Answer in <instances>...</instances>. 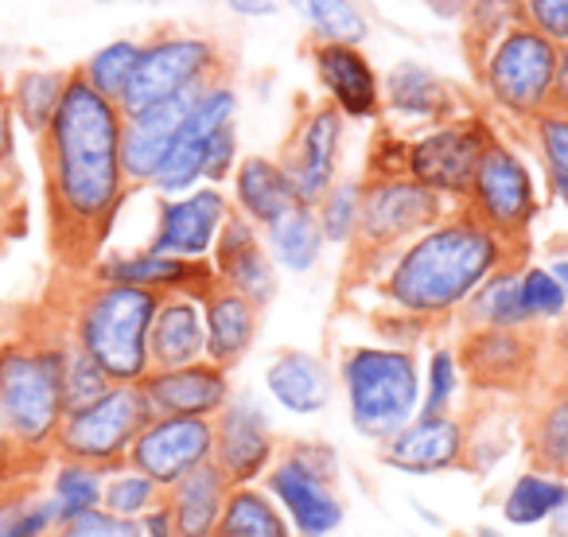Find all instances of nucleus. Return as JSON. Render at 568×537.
Instances as JSON below:
<instances>
[{
  "label": "nucleus",
  "mask_w": 568,
  "mask_h": 537,
  "mask_svg": "<svg viewBox=\"0 0 568 537\" xmlns=\"http://www.w3.org/2000/svg\"><path fill=\"white\" fill-rule=\"evenodd\" d=\"M230 211H234L230 195L211 183H199L187 195L164 199L156 211V230H152L144 250L180 261H211V250Z\"/></svg>",
  "instance_id": "obj_16"
},
{
  "label": "nucleus",
  "mask_w": 568,
  "mask_h": 537,
  "mask_svg": "<svg viewBox=\"0 0 568 537\" xmlns=\"http://www.w3.org/2000/svg\"><path fill=\"white\" fill-rule=\"evenodd\" d=\"M206 358V332H203V301L195 296H160L156 316L149 327V366L152 371H175Z\"/></svg>",
  "instance_id": "obj_27"
},
{
  "label": "nucleus",
  "mask_w": 568,
  "mask_h": 537,
  "mask_svg": "<svg viewBox=\"0 0 568 537\" xmlns=\"http://www.w3.org/2000/svg\"><path fill=\"white\" fill-rule=\"evenodd\" d=\"M265 389L284 413H293V417H316V413H324L327 405H332L335 378L320 355L284 347L268 358Z\"/></svg>",
  "instance_id": "obj_26"
},
{
  "label": "nucleus",
  "mask_w": 568,
  "mask_h": 537,
  "mask_svg": "<svg viewBox=\"0 0 568 537\" xmlns=\"http://www.w3.org/2000/svg\"><path fill=\"white\" fill-rule=\"evenodd\" d=\"M234 17H245V20H265V17H276L281 12L284 0H222Z\"/></svg>",
  "instance_id": "obj_54"
},
{
  "label": "nucleus",
  "mask_w": 568,
  "mask_h": 537,
  "mask_svg": "<svg viewBox=\"0 0 568 537\" xmlns=\"http://www.w3.org/2000/svg\"><path fill=\"white\" fill-rule=\"evenodd\" d=\"M308 59L316 82L324 87L327 105L343 113V121H374L382 113V79L374 63L355 43H308Z\"/></svg>",
  "instance_id": "obj_22"
},
{
  "label": "nucleus",
  "mask_w": 568,
  "mask_h": 537,
  "mask_svg": "<svg viewBox=\"0 0 568 537\" xmlns=\"http://www.w3.org/2000/svg\"><path fill=\"white\" fill-rule=\"evenodd\" d=\"M141 397L149 417H203L214 421L234 397L230 374L214 363H191L175 371H149L141 378Z\"/></svg>",
  "instance_id": "obj_21"
},
{
  "label": "nucleus",
  "mask_w": 568,
  "mask_h": 537,
  "mask_svg": "<svg viewBox=\"0 0 568 537\" xmlns=\"http://www.w3.org/2000/svg\"><path fill=\"white\" fill-rule=\"evenodd\" d=\"M549 273L560 281V285H565V293H568V257H557V261H552V265H549Z\"/></svg>",
  "instance_id": "obj_58"
},
{
  "label": "nucleus",
  "mask_w": 568,
  "mask_h": 537,
  "mask_svg": "<svg viewBox=\"0 0 568 537\" xmlns=\"http://www.w3.org/2000/svg\"><path fill=\"white\" fill-rule=\"evenodd\" d=\"M230 206L257 230L273 226L281 214L296 206L293 188L284 180L281 164L273 156H242L230 175Z\"/></svg>",
  "instance_id": "obj_29"
},
{
  "label": "nucleus",
  "mask_w": 568,
  "mask_h": 537,
  "mask_svg": "<svg viewBox=\"0 0 568 537\" xmlns=\"http://www.w3.org/2000/svg\"><path fill=\"white\" fill-rule=\"evenodd\" d=\"M529 125H534V141H537V152H541V160H545L549 183L568 180V113L545 110L541 118H534Z\"/></svg>",
  "instance_id": "obj_46"
},
{
  "label": "nucleus",
  "mask_w": 568,
  "mask_h": 537,
  "mask_svg": "<svg viewBox=\"0 0 568 537\" xmlns=\"http://www.w3.org/2000/svg\"><path fill=\"white\" fill-rule=\"evenodd\" d=\"M20 475H24V467H20L17 444H12L9 425H4V409H0V483L20 479Z\"/></svg>",
  "instance_id": "obj_53"
},
{
  "label": "nucleus",
  "mask_w": 568,
  "mask_h": 537,
  "mask_svg": "<svg viewBox=\"0 0 568 537\" xmlns=\"http://www.w3.org/2000/svg\"><path fill=\"white\" fill-rule=\"evenodd\" d=\"M40 483L51 498V510L59 521L74 518V514H87L102 506V490H105V472L102 467L79 464V459H51L40 472Z\"/></svg>",
  "instance_id": "obj_37"
},
{
  "label": "nucleus",
  "mask_w": 568,
  "mask_h": 537,
  "mask_svg": "<svg viewBox=\"0 0 568 537\" xmlns=\"http://www.w3.org/2000/svg\"><path fill=\"white\" fill-rule=\"evenodd\" d=\"M214 79H222V55L214 40L187 32H160L141 43V59H136V71L118 110H149V105L191 94Z\"/></svg>",
  "instance_id": "obj_7"
},
{
  "label": "nucleus",
  "mask_w": 568,
  "mask_h": 537,
  "mask_svg": "<svg viewBox=\"0 0 568 537\" xmlns=\"http://www.w3.org/2000/svg\"><path fill=\"white\" fill-rule=\"evenodd\" d=\"M475 537H503V534H498V529H490V526H479V529H475Z\"/></svg>",
  "instance_id": "obj_60"
},
{
  "label": "nucleus",
  "mask_w": 568,
  "mask_h": 537,
  "mask_svg": "<svg viewBox=\"0 0 568 537\" xmlns=\"http://www.w3.org/2000/svg\"><path fill=\"white\" fill-rule=\"evenodd\" d=\"M199 90H191V94H183V98H172V102L149 105V110L125 113V125H121V168H125L129 188H149L152 183V175L164 164L168 149H172L175 133H180L183 118H187Z\"/></svg>",
  "instance_id": "obj_24"
},
{
  "label": "nucleus",
  "mask_w": 568,
  "mask_h": 537,
  "mask_svg": "<svg viewBox=\"0 0 568 537\" xmlns=\"http://www.w3.org/2000/svg\"><path fill=\"white\" fill-rule=\"evenodd\" d=\"M459 371L483 394H510L534 374L537 343L529 332H464L456 347Z\"/></svg>",
  "instance_id": "obj_23"
},
{
  "label": "nucleus",
  "mask_w": 568,
  "mask_h": 537,
  "mask_svg": "<svg viewBox=\"0 0 568 537\" xmlns=\"http://www.w3.org/2000/svg\"><path fill=\"white\" fill-rule=\"evenodd\" d=\"M87 273L94 281H102V285H129V288H144V293H156V296L183 293V296H195V301H203V296L219 285L211 261H180V257H164V253H152V250L105 253Z\"/></svg>",
  "instance_id": "obj_20"
},
{
  "label": "nucleus",
  "mask_w": 568,
  "mask_h": 537,
  "mask_svg": "<svg viewBox=\"0 0 568 537\" xmlns=\"http://www.w3.org/2000/svg\"><path fill=\"white\" fill-rule=\"evenodd\" d=\"M113 382L105 378L102 366H98L90 355H82V351L71 343V335H67V343H63V405H67V413L87 409V405L98 402Z\"/></svg>",
  "instance_id": "obj_44"
},
{
  "label": "nucleus",
  "mask_w": 568,
  "mask_h": 537,
  "mask_svg": "<svg viewBox=\"0 0 568 537\" xmlns=\"http://www.w3.org/2000/svg\"><path fill=\"white\" fill-rule=\"evenodd\" d=\"M261 242H265L268 257H273L276 268L293 273V277H304L320 265L324 257V234H320V222L312 206H293L288 214L273 222V226L261 230Z\"/></svg>",
  "instance_id": "obj_31"
},
{
  "label": "nucleus",
  "mask_w": 568,
  "mask_h": 537,
  "mask_svg": "<svg viewBox=\"0 0 568 537\" xmlns=\"http://www.w3.org/2000/svg\"><path fill=\"white\" fill-rule=\"evenodd\" d=\"M456 211L433 195L428 188L413 183L409 175H374L363 180V211H358L355 253L358 257H382V253L402 250L417 234L433 230Z\"/></svg>",
  "instance_id": "obj_8"
},
{
  "label": "nucleus",
  "mask_w": 568,
  "mask_h": 537,
  "mask_svg": "<svg viewBox=\"0 0 568 537\" xmlns=\"http://www.w3.org/2000/svg\"><path fill=\"white\" fill-rule=\"evenodd\" d=\"M214 537H296L284 510L273 503L261 483L253 487H230L226 503H222V518Z\"/></svg>",
  "instance_id": "obj_34"
},
{
  "label": "nucleus",
  "mask_w": 568,
  "mask_h": 537,
  "mask_svg": "<svg viewBox=\"0 0 568 537\" xmlns=\"http://www.w3.org/2000/svg\"><path fill=\"white\" fill-rule=\"evenodd\" d=\"M214 425L203 417H149L129 448V467L149 475L160 490L175 487L183 475L211 464Z\"/></svg>",
  "instance_id": "obj_15"
},
{
  "label": "nucleus",
  "mask_w": 568,
  "mask_h": 537,
  "mask_svg": "<svg viewBox=\"0 0 568 537\" xmlns=\"http://www.w3.org/2000/svg\"><path fill=\"white\" fill-rule=\"evenodd\" d=\"M237 168V125H222L211 133L206 141V168H203V183L219 188L234 175Z\"/></svg>",
  "instance_id": "obj_49"
},
{
  "label": "nucleus",
  "mask_w": 568,
  "mask_h": 537,
  "mask_svg": "<svg viewBox=\"0 0 568 537\" xmlns=\"http://www.w3.org/2000/svg\"><path fill=\"white\" fill-rule=\"evenodd\" d=\"M284 4L312 28V40L363 48V40L371 36V24L355 0H284Z\"/></svg>",
  "instance_id": "obj_39"
},
{
  "label": "nucleus",
  "mask_w": 568,
  "mask_h": 537,
  "mask_svg": "<svg viewBox=\"0 0 568 537\" xmlns=\"http://www.w3.org/2000/svg\"><path fill=\"white\" fill-rule=\"evenodd\" d=\"M63 320L48 316L0 343V409L17 444L24 475H40L55 459L63 428Z\"/></svg>",
  "instance_id": "obj_3"
},
{
  "label": "nucleus",
  "mask_w": 568,
  "mask_h": 537,
  "mask_svg": "<svg viewBox=\"0 0 568 537\" xmlns=\"http://www.w3.org/2000/svg\"><path fill=\"white\" fill-rule=\"evenodd\" d=\"M490 141H495V133L487 121L475 113H459V118L433 125L417 141L405 144V175L433 195H440L444 203L464 206Z\"/></svg>",
  "instance_id": "obj_10"
},
{
  "label": "nucleus",
  "mask_w": 568,
  "mask_h": 537,
  "mask_svg": "<svg viewBox=\"0 0 568 537\" xmlns=\"http://www.w3.org/2000/svg\"><path fill=\"white\" fill-rule=\"evenodd\" d=\"M378 459L402 475L464 472L467 421L459 413H417L402 433L378 444Z\"/></svg>",
  "instance_id": "obj_17"
},
{
  "label": "nucleus",
  "mask_w": 568,
  "mask_h": 537,
  "mask_svg": "<svg viewBox=\"0 0 568 537\" xmlns=\"http://www.w3.org/2000/svg\"><path fill=\"white\" fill-rule=\"evenodd\" d=\"M261 487L284 510V518H288L296 537H332L347 521V506H343L335 483L312 475L308 467H301L293 456H284V452L265 472Z\"/></svg>",
  "instance_id": "obj_19"
},
{
  "label": "nucleus",
  "mask_w": 568,
  "mask_h": 537,
  "mask_svg": "<svg viewBox=\"0 0 568 537\" xmlns=\"http://www.w3.org/2000/svg\"><path fill=\"white\" fill-rule=\"evenodd\" d=\"M343 129H347L343 113L332 110L327 102L304 110L301 121L293 125L276 164H281L284 180L293 188L296 206H316L327 195V188L339 180Z\"/></svg>",
  "instance_id": "obj_12"
},
{
  "label": "nucleus",
  "mask_w": 568,
  "mask_h": 537,
  "mask_svg": "<svg viewBox=\"0 0 568 537\" xmlns=\"http://www.w3.org/2000/svg\"><path fill=\"white\" fill-rule=\"evenodd\" d=\"M552 191H557V199L565 203V211H568V180H557V183H552Z\"/></svg>",
  "instance_id": "obj_59"
},
{
  "label": "nucleus",
  "mask_w": 568,
  "mask_h": 537,
  "mask_svg": "<svg viewBox=\"0 0 568 537\" xmlns=\"http://www.w3.org/2000/svg\"><path fill=\"white\" fill-rule=\"evenodd\" d=\"M59 526L40 475L0 483V537H51Z\"/></svg>",
  "instance_id": "obj_36"
},
{
  "label": "nucleus",
  "mask_w": 568,
  "mask_h": 537,
  "mask_svg": "<svg viewBox=\"0 0 568 537\" xmlns=\"http://www.w3.org/2000/svg\"><path fill=\"white\" fill-rule=\"evenodd\" d=\"M320 234L327 245H355L358 211H363V180H335L316 206Z\"/></svg>",
  "instance_id": "obj_41"
},
{
  "label": "nucleus",
  "mask_w": 568,
  "mask_h": 537,
  "mask_svg": "<svg viewBox=\"0 0 568 537\" xmlns=\"http://www.w3.org/2000/svg\"><path fill=\"white\" fill-rule=\"evenodd\" d=\"M382 110H389L402 121H420V125H444L459 118L456 87L444 82L436 71H428L417 59H402L389 67L386 87H382Z\"/></svg>",
  "instance_id": "obj_25"
},
{
  "label": "nucleus",
  "mask_w": 568,
  "mask_h": 537,
  "mask_svg": "<svg viewBox=\"0 0 568 537\" xmlns=\"http://www.w3.org/2000/svg\"><path fill=\"white\" fill-rule=\"evenodd\" d=\"M261 312L230 288L214 285L203 296V332H206V363L219 371H234L257 343Z\"/></svg>",
  "instance_id": "obj_28"
},
{
  "label": "nucleus",
  "mask_w": 568,
  "mask_h": 537,
  "mask_svg": "<svg viewBox=\"0 0 568 537\" xmlns=\"http://www.w3.org/2000/svg\"><path fill=\"white\" fill-rule=\"evenodd\" d=\"M0 172H17V118L4 87H0Z\"/></svg>",
  "instance_id": "obj_52"
},
{
  "label": "nucleus",
  "mask_w": 568,
  "mask_h": 537,
  "mask_svg": "<svg viewBox=\"0 0 568 537\" xmlns=\"http://www.w3.org/2000/svg\"><path fill=\"white\" fill-rule=\"evenodd\" d=\"M141 537H180V534H175L172 510H168L164 503H160V506H152V510L141 518Z\"/></svg>",
  "instance_id": "obj_55"
},
{
  "label": "nucleus",
  "mask_w": 568,
  "mask_h": 537,
  "mask_svg": "<svg viewBox=\"0 0 568 537\" xmlns=\"http://www.w3.org/2000/svg\"><path fill=\"white\" fill-rule=\"evenodd\" d=\"M464 211L475 222H483L490 234L510 242L514 250H526V237L537 222V211H541V195H537V180L529 164L498 136L483 152Z\"/></svg>",
  "instance_id": "obj_9"
},
{
  "label": "nucleus",
  "mask_w": 568,
  "mask_h": 537,
  "mask_svg": "<svg viewBox=\"0 0 568 537\" xmlns=\"http://www.w3.org/2000/svg\"><path fill=\"white\" fill-rule=\"evenodd\" d=\"M464 386L456 347H436L425 363V386H420V413H456V397Z\"/></svg>",
  "instance_id": "obj_45"
},
{
  "label": "nucleus",
  "mask_w": 568,
  "mask_h": 537,
  "mask_svg": "<svg viewBox=\"0 0 568 537\" xmlns=\"http://www.w3.org/2000/svg\"><path fill=\"white\" fill-rule=\"evenodd\" d=\"M214 281L230 293H237L242 301H250L257 312H265L276 301V288H281V268L273 265L265 242H261V230L250 219H242L237 211H230V219L222 222L219 242L211 250Z\"/></svg>",
  "instance_id": "obj_18"
},
{
  "label": "nucleus",
  "mask_w": 568,
  "mask_h": 537,
  "mask_svg": "<svg viewBox=\"0 0 568 537\" xmlns=\"http://www.w3.org/2000/svg\"><path fill=\"white\" fill-rule=\"evenodd\" d=\"M164 503V490L141 475L136 467L121 464L113 472H105V490H102V510L118 514V518H129V521H141L152 506Z\"/></svg>",
  "instance_id": "obj_42"
},
{
  "label": "nucleus",
  "mask_w": 568,
  "mask_h": 537,
  "mask_svg": "<svg viewBox=\"0 0 568 537\" xmlns=\"http://www.w3.org/2000/svg\"><path fill=\"white\" fill-rule=\"evenodd\" d=\"M136 59H141V43L113 40V43H105V48H98L94 55L79 67V74L94 94L121 105V98H125V90H129V79H133V71H136Z\"/></svg>",
  "instance_id": "obj_40"
},
{
  "label": "nucleus",
  "mask_w": 568,
  "mask_h": 537,
  "mask_svg": "<svg viewBox=\"0 0 568 537\" xmlns=\"http://www.w3.org/2000/svg\"><path fill=\"white\" fill-rule=\"evenodd\" d=\"M226 495H230V483L214 464H203L191 475H183L175 487L164 490V506L172 510L175 534L180 537H214Z\"/></svg>",
  "instance_id": "obj_30"
},
{
  "label": "nucleus",
  "mask_w": 568,
  "mask_h": 537,
  "mask_svg": "<svg viewBox=\"0 0 568 537\" xmlns=\"http://www.w3.org/2000/svg\"><path fill=\"white\" fill-rule=\"evenodd\" d=\"M237 118V94L226 79L206 82L203 90L191 102L187 118H183L180 133H175L172 149H168L160 172L152 175L149 188H156L164 199L187 195L203 183V168H206V141H211L214 129L234 125Z\"/></svg>",
  "instance_id": "obj_13"
},
{
  "label": "nucleus",
  "mask_w": 568,
  "mask_h": 537,
  "mask_svg": "<svg viewBox=\"0 0 568 537\" xmlns=\"http://www.w3.org/2000/svg\"><path fill=\"white\" fill-rule=\"evenodd\" d=\"M144 425H149V409H144L141 389L110 386L87 409L67 413L55 440V456L113 472L129 459V448Z\"/></svg>",
  "instance_id": "obj_11"
},
{
  "label": "nucleus",
  "mask_w": 568,
  "mask_h": 537,
  "mask_svg": "<svg viewBox=\"0 0 568 537\" xmlns=\"http://www.w3.org/2000/svg\"><path fill=\"white\" fill-rule=\"evenodd\" d=\"M475 71L487 90L490 105L510 118L534 121L552 110V71H557V43L518 20L510 24L479 59Z\"/></svg>",
  "instance_id": "obj_6"
},
{
  "label": "nucleus",
  "mask_w": 568,
  "mask_h": 537,
  "mask_svg": "<svg viewBox=\"0 0 568 537\" xmlns=\"http://www.w3.org/2000/svg\"><path fill=\"white\" fill-rule=\"evenodd\" d=\"M526 448L537 472L568 479V389L541 402L526 421Z\"/></svg>",
  "instance_id": "obj_38"
},
{
  "label": "nucleus",
  "mask_w": 568,
  "mask_h": 537,
  "mask_svg": "<svg viewBox=\"0 0 568 537\" xmlns=\"http://www.w3.org/2000/svg\"><path fill=\"white\" fill-rule=\"evenodd\" d=\"M518 296H521V316H526L529 327L557 324V320L568 316V293H565V285L549 273V265L521 268Z\"/></svg>",
  "instance_id": "obj_43"
},
{
  "label": "nucleus",
  "mask_w": 568,
  "mask_h": 537,
  "mask_svg": "<svg viewBox=\"0 0 568 537\" xmlns=\"http://www.w3.org/2000/svg\"><path fill=\"white\" fill-rule=\"evenodd\" d=\"M425 4L440 20H459V17H467V9H471V0H425Z\"/></svg>",
  "instance_id": "obj_57"
},
{
  "label": "nucleus",
  "mask_w": 568,
  "mask_h": 537,
  "mask_svg": "<svg viewBox=\"0 0 568 537\" xmlns=\"http://www.w3.org/2000/svg\"><path fill=\"white\" fill-rule=\"evenodd\" d=\"M156 293L129 285H102L87 277L67 296L63 320L71 343L105 371L113 386H141L149 366V327L156 316Z\"/></svg>",
  "instance_id": "obj_4"
},
{
  "label": "nucleus",
  "mask_w": 568,
  "mask_h": 537,
  "mask_svg": "<svg viewBox=\"0 0 568 537\" xmlns=\"http://www.w3.org/2000/svg\"><path fill=\"white\" fill-rule=\"evenodd\" d=\"M518 265L495 268L475 296L464 304V332H529L526 316H521V296H518Z\"/></svg>",
  "instance_id": "obj_32"
},
{
  "label": "nucleus",
  "mask_w": 568,
  "mask_h": 537,
  "mask_svg": "<svg viewBox=\"0 0 568 537\" xmlns=\"http://www.w3.org/2000/svg\"><path fill=\"white\" fill-rule=\"evenodd\" d=\"M284 456H293L301 467H308L312 475H320V479L335 483L339 479V452L332 448V444L324 440H293L288 448H281Z\"/></svg>",
  "instance_id": "obj_51"
},
{
  "label": "nucleus",
  "mask_w": 568,
  "mask_h": 537,
  "mask_svg": "<svg viewBox=\"0 0 568 537\" xmlns=\"http://www.w3.org/2000/svg\"><path fill=\"white\" fill-rule=\"evenodd\" d=\"M521 250L490 234L464 206L436 222L433 230L382 257H358V273H374L386 312L409 316L433 332L464 312L475 288L503 265H518Z\"/></svg>",
  "instance_id": "obj_2"
},
{
  "label": "nucleus",
  "mask_w": 568,
  "mask_h": 537,
  "mask_svg": "<svg viewBox=\"0 0 568 537\" xmlns=\"http://www.w3.org/2000/svg\"><path fill=\"white\" fill-rule=\"evenodd\" d=\"M339 386L347 394L351 428L363 440L386 444L420 413L425 366H420L417 351L409 347L363 343V347L343 351Z\"/></svg>",
  "instance_id": "obj_5"
},
{
  "label": "nucleus",
  "mask_w": 568,
  "mask_h": 537,
  "mask_svg": "<svg viewBox=\"0 0 568 537\" xmlns=\"http://www.w3.org/2000/svg\"><path fill=\"white\" fill-rule=\"evenodd\" d=\"M51 537H141V521H129L118 518L110 510H87V514H74V518L59 521L51 529Z\"/></svg>",
  "instance_id": "obj_47"
},
{
  "label": "nucleus",
  "mask_w": 568,
  "mask_h": 537,
  "mask_svg": "<svg viewBox=\"0 0 568 537\" xmlns=\"http://www.w3.org/2000/svg\"><path fill=\"white\" fill-rule=\"evenodd\" d=\"M552 110L568 113V43L557 48V71H552Z\"/></svg>",
  "instance_id": "obj_56"
},
{
  "label": "nucleus",
  "mask_w": 568,
  "mask_h": 537,
  "mask_svg": "<svg viewBox=\"0 0 568 537\" xmlns=\"http://www.w3.org/2000/svg\"><path fill=\"white\" fill-rule=\"evenodd\" d=\"M565 506H568V479L529 467V472H521L518 479L506 487L503 518H506V526H518V529L549 526Z\"/></svg>",
  "instance_id": "obj_33"
},
{
  "label": "nucleus",
  "mask_w": 568,
  "mask_h": 537,
  "mask_svg": "<svg viewBox=\"0 0 568 537\" xmlns=\"http://www.w3.org/2000/svg\"><path fill=\"white\" fill-rule=\"evenodd\" d=\"M214 425V456L211 464L226 475L230 487H253L281 456L273 421L257 405L253 394H234L226 409L211 421Z\"/></svg>",
  "instance_id": "obj_14"
},
{
  "label": "nucleus",
  "mask_w": 568,
  "mask_h": 537,
  "mask_svg": "<svg viewBox=\"0 0 568 537\" xmlns=\"http://www.w3.org/2000/svg\"><path fill=\"white\" fill-rule=\"evenodd\" d=\"M521 20L549 43H568V0H518Z\"/></svg>",
  "instance_id": "obj_48"
},
{
  "label": "nucleus",
  "mask_w": 568,
  "mask_h": 537,
  "mask_svg": "<svg viewBox=\"0 0 568 537\" xmlns=\"http://www.w3.org/2000/svg\"><path fill=\"white\" fill-rule=\"evenodd\" d=\"M24 226V195H20V172H0V257L9 242Z\"/></svg>",
  "instance_id": "obj_50"
},
{
  "label": "nucleus",
  "mask_w": 568,
  "mask_h": 537,
  "mask_svg": "<svg viewBox=\"0 0 568 537\" xmlns=\"http://www.w3.org/2000/svg\"><path fill=\"white\" fill-rule=\"evenodd\" d=\"M121 125L125 113L94 94L79 71H71L55 118L36 141L43 195H48L51 250L67 268H90L102 257L113 219L129 195L121 168Z\"/></svg>",
  "instance_id": "obj_1"
},
{
  "label": "nucleus",
  "mask_w": 568,
  "mask_h": 537,
  "mask_svg": "<svg viewBox=\"0 0 568 537\" xmlns=\"http://www.w3.org/2000/svg\"><path fill=\"white\" fill-rule=\"evenodd\" d=\"M67 82H71V71H59V67H28L12 79L9 102H12V118L28 129V133L40 141L43 129L51 125L59 102L67 94Z\"/></svg>",
  "instance_id": "obj_35"
}]
</instances>
